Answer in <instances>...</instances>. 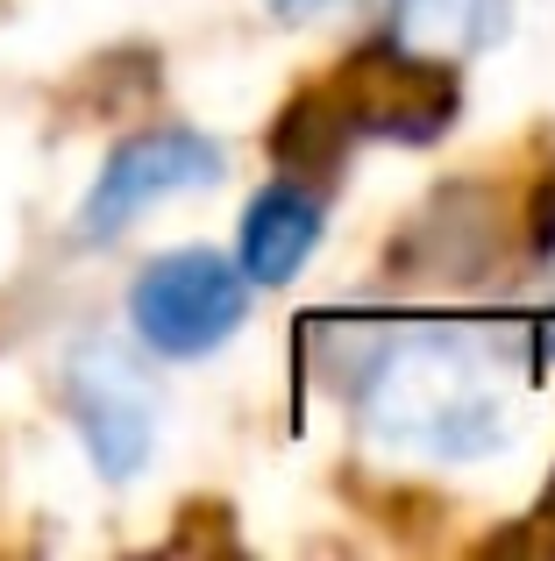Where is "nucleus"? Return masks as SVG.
I'll use <instances>...</instances> for the list:
<instances>
[{"label": "nucleus", "instance_id": "obj_1", "mask_svg": "<svg viewBox=\"0 0 555 561\" xmlns=\"http://www.w3.org/2000/svg\"><path fill=\"white\" fill-rule=\"evenodd\" d=\"M513 434V363L491 334L420 328L377 348L363 440L399 462H477Z\"/></svg>", "mask_w": 555, "mask_h": 561}, {"label": "nucleus", "instance_id": "obj_2", "mask_svg": "<svg viewBox=\"0 0 555 561\" xmlns=\"http://www.w3.org/2000/svg\"><path fill=\"white\" fill-rule=\"evenodd\" d=\"M242 313H250V277L214 249H171L128 291V320H136L143 348L179 363L222 348L242 328Z\"/></svg>", "mask_w": 555, "mask_h": 561}, {"label": "nucleus", "instance_id": "obj_3", "mask_svg": "<svg viewBox=\"0 0 555 561\" xmlns=\"http://www.w3.org/2000/svg\"><path fill=\"white\" fill-rule=\"evenodd\" d=\"M65 405L86 434V455L107 483L143 477L157 448V391L114 342H79L65 363Z\"/></svg>", "mask_w": 555, "mask_h": 561}, {"label": "nucleus", "instance_id": "obj_4", "mask_svg": "<svg viewBox=\"0 0 555 561\" xmlns=\"http://www.w3.org/2000/svg\"><path fill=\"white\" fill-rule=\"evenodd\" d=\"M222 179V142L200 136V128H150V136H128L122 150L100 164L93 192L79 206V234L86 242H114L128 220H143L157 199H179Z\"/></svg>", "mask_w": 555, "mask_h": 561}, {"label": "nucleus", "instance_id": "obj_5", "mask_svg": "<svg viewBox=\"0 0 555 561\" xmlns=\"http://www.w3.org/2000/svg\"><path fill=\"white\" fill-rule=\"evenodd\" d=\"M320 93H328L342 136H377V142H428L456 114V85L442 79V65H420L399 43L349 57L342 79L320 85Z\"/></svg>", "mask_w": 555, "mask_h": 561}, {"label": "nucleus", "instance_id": "obj_6", "mask_svg": "<svg viewBox=\"0 0 555 561\" xmlns=\"http://www.w3.org/2000/svg\"><path fill=\"white\" fill-rule=\"evenodd\" d=\"M385 14H392V43L406 57L449 71L506 36L513 0H385Z\"/></svg>", "mask_w": 555, "mask_h": 561}, {"label": "nucleus", "instance_id": "obj_7", "mask_svg": "<svg viewBox=\"0 0 555 561\" xmlns=\"http://www.w3.org/2000/svg\"><path fill=\"white\" fill-rule=\"evenodd\" d=\"M314 242H320V199L306 185L278 179V185L257 192L250 214H242V277H250V285H285V277L314 256Z\"/></svg>", "mask_w": 555, "mask_h": 561}, {"label": "nucleus", "instance_id": "obj_8", "mask_svg": "<svg viewBox=\"0 0 555 561\" xmlns=\"http://www.w3.org/2000/svg\"><path fill=\"white\" fill-rule=\"evenodd\" d=\"M335 0H271V14H285V22H306V14H328Z\"/></svg>", "mask_w": 555, "mask_h": 561}, {"label": "nucleus", "instance_id": "obj_9", "mask_svg": "<svg viewBox=\"0 0 555 561\" xmlns=\"http://www.w3.org/2000/svg\"><path fill=\"white\" fill-rule=\"evenodd\" d=\"M548 519H555V483H548Z\"/></svg>", "mask_w": 555, "mask_h": 561}]
</instances>
